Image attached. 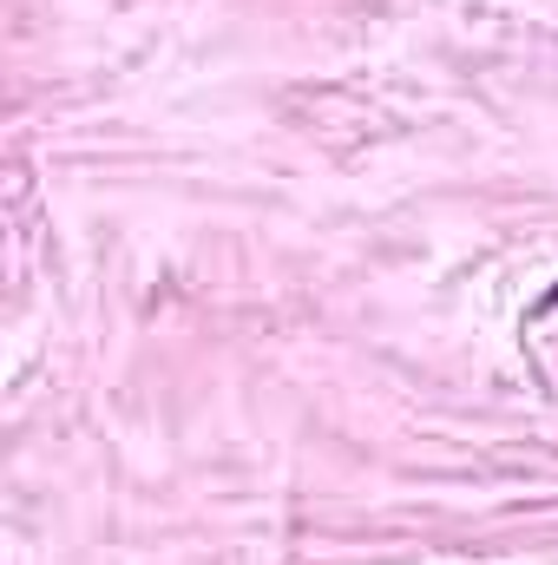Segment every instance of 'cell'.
I'll return each mask as SVG.
<instances>
[{
    "label": "cell",
    "instance_id": "1",
    "mask_svg": "<svg viewBox=\"0 0 558 565\" xmlns=\"http://www.w3.org/2000/svg\"><path fill=\"white\" fill-rule=\"evenodd\" d=\"M552 309H558V282L546 289V296H539V316H552Z\"/></svg>",
    "mask_w": 558,
    "mask_h": 565
}]
</instances>
